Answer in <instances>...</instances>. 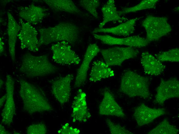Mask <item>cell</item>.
Returning a JSON list of instances; mask_svg holds the SVG:
<instances>
[{
  "instance_id": "277c9868",
  "label": "cell",
  "mask_w": 179,
  "mask_h": 134,
  "mask_svg": "<svg viewBox=\"0 0 179 134\" xmlns=\"http://www.w3.org/2000/svg\"><path fill=\"white\" fill-rule=\"evenodd\" d=\"M19 70L26 77L34 78L53 74L57 69L47 55L35 56L26 53L22 57Z\"/></svg>"
},
{
  "instance_id": "d6986e66",
  "label": "cell",
  "mask_w": 179,
  "mask_h": 134,
  "mask_svg": "<svg viewBox=\"0 0 179 134\" xmlns=\"http://www.w3.org/2000/svg\"><path fill=\"white\" fill-rule=\"evenodd\" d=\"M138 18L128 20L116 26L107 28H97L93 31V34L98 32L110 33L123 36H128L132 34L135 30V27Z\"/></svg>"
},
{
  "instance_id": "44dd1931",
  "label": "cell",
  "mask_w": 179,
  "mask_h": 134,
  "mask_svg": "<svg viewBox=\"0 0 179 134\" xmlns=\"http://www.w3.org/2000/svg\"><path fill=\"white\" fill-rule=\"evenodd\" d=\"M7 15L9 52L12 60L14 61L15 60V46L17 39L21 27L10 12H7Z\"/></svg>"
},
{
  "instance_id": "ffe728a7",
  "label": "cell",
  "mask_w": 179,
  "mask_h": 134,
  "mask_svg": "<svg viewBox=\"0 0 179 134\" xmlns=\"http://www.w3.org/2000/svg\"><path fill=\"white\" fill-rule=\"evenodd\" d=\"M114 71L104 61L98 60L93 63L89 75L91 82H96L113 77Z\"/></svg>"
},
{
  "instance_id": "2e32d148",
  "label": "cell",
  "mask_w": 179,
  "mask_h": 134,
  "mask_svg": "<svg viewBox=\"0 0 179 134\" xmlns=\"http://www.w3.org/2000/svg\"><path fill=\"white\" fill-rule=\"evenodd\" d=\"M71 117L73 122H85L91 116L88 108L86 95L81 89L78 91L71 105Z\"/></svg>"
},
{
  "instance_id": "ac0fdd59",
  "label": "cell",
  "mask_w": 179,
  "mask_h": 134,
  "mask_svg": "<svg viewBox=\"0 0 179 134\" xmlns=\"http://www.w3.org/2000/svg\"><path fill=\"white\" fill-rule=\"evenodd\" d=\"M140 63L145 73L151 76H158L164 71L165 66L149 52H142L140 56Z\"/></svg>"
},
{
  "instance_id": "7402d4cb",
  "label": "cell",
  "mask_w": 179,
  "mask_h": 134,
  "mask_svg": "<svg viewBox=\"0 0 179 134\" xmlns=\"http://www.w3.org/2000/svg\"><path fill=\"white\" fill-rule=\"evenodd\" d=\"M45 3L53 11L79 14L81 11L70 0H44Z\"/></svg>"
},
{
  "instance_id": "9a60e30c",
  "label": "cell",
  "mask_w": 179,
  "mask_h": 134,
  "mask_svg": "<svg viewBox=\"0 0 179 134\" xmlns=\"http://www.w3.org/2000/svg\"><path fill=\"white\" fill-rule=\"evenodd\" d=\"M99 113L101 115L112 116L124 118L125 114L122 107L108 89H105L103 99L99 107Z\"/></svg>"
},
{
  "instance_id": "9c48e42d",
  "label": "cell",
  "mask_w": 179,
  "mask_h": 134,
  "mask_svg": "<svg viewBox=\"0 0 179 134\" xmlns=\"http://www.w3.org/2000/svg\"><path fill=\"white\" fill-rule=\"evenodd\" d=\"M93 35L96 39L99 40L104 44L109 45H124L136 48L146 47L149 43L146 38L138 36L119 38L108 35L94 34Z\"/></svg>"
},
{
  "instance_id": "1f68e13d",
  "label": "cell",
  "mask_w": 179,
  "mask_h": 134,
  "mask_svg": "<svg viewBox=\"0 0 179 134\" xmlns=\"http://www.w3.org/2000/svg\"><path fill=\"white\" fill-rule=\"evenodd\" d=\"M7 98L6 94L2 97L0 99V107H1L5 102L6 101Z\"/></svg>"
},
{
  "instance_id": "3957f363",
  "label": "cell",
  "mask_w": 179,
  "mask_h": 134,
  "mask_svg": "<svg viewBox=\"0 0 179 134\" xmlns=\"http://www.w3.org/2000/svg\"><path fill=\"white\" fill-rule=\"evenodd\" d=\"M119 90L130 97L145 99L150 96L149 79L131 70H127L123 73Z\"/></svg>"
},
{
  "instance_id": "5bb4252c",
  "label": "cell",
  "mask_w": 179,
  "mask_h": 134,
  "mask_svg": "<svg viewBox=\"0 0 179 134\" xmlns=\"http://www.w3.org/2000/svg\"><path fill=\"white\" fill-rule=\"evenodd\" d=\"M165 113L164 108H151L142 103L135 108L133 116L138 125L141 127L151 123Z\"/></svg>"
},
{
  "instance_id": "d6a6232c",
  "label": "cell",
  "mask_w": 179,
  "mask_h": 134,
  "mask_svg": "<svg viewBox=\"0 0 179 134\" xmlns=\"http://www.w3.org/2000/svg\"><path fill=\"white\" fill-rule=\"evenodd\" d=\"M3 43L1 38H0V53L3 51L4 49Z\"/></svg>"
},
{
  "instance_id": "836d02e7",
  "label": "cell",
  "mask_w": 179,
  "mask_h": 134,
  "mask_svg": "<svg viewBox=\"0 0 179 134\" xmlns=\"http://www.w3.org/2000/svg\"><path fill=\"white\" fill-rule=\"evenodd\" d=\"M3 82L2 79H0V87H1L3 85Z\"/></svg>"
},
{
  "instance_id": "d4e9b609",
  "label": "cell",
  "mask_w": 179,
  "mask_h": 134,
  "mask_svg": "<svg viewBox=\"0 0 179 134\" xmlns=\"http://www.w3.org/2000/svg\"><path fill=\"white\" fill-rule=\"evenodd\" d=\"M158 0H144L133 6L125 8L118 11L119 15L135 12L142 10L154 8L158 1Z\"/></svg>"
},
{
  "instance_id": "7a4b0ae2",
  "label": "cell",
  "mask_w": 179,
  "mask_h": 134,
  "mask_svg": "<svg viewBox=\"0 0 179 134\" xmlns=\"http://www.w3.org/2000/svg\"><path fill=\"white\" fill-rule=\"evenodd\" d=\"M40 36L38 47L53 42L65 41L70 45L77 42L79 33L78 28L71 23L61 22L55 26L38 30Z\"/></svg>"
},
{
  "instance_id": "484cf974",
  "label": "cell",
  "mask_w": 179,
  "mask_h": 134,
  "mask_svg": "<svg viewBox=\"0 0 179 134\" xmlns=\"http://www.w3.org/2000/svg\"><path fill=\"white\" fill-rule=\"evenodd\" d=\"M156 57L161 62H178L179 61V49L174 48L159 53L155 55Z\"/></svg>"
},
{
  "instance_id": "603a6c76",
  "label": "cell",
  "mask_w": 179,
  "mask_h": 134,
  "mask_svg": "<svg viewBox=\"0 0 179 134\" xmlns=\"http://www.w3.org/2000/svg\"><path fill=\"white\" fill-rule=\"evenodd\" d=\"M103 20L99 25L102 28L107 23L111 21H121L126 19L119 15L115 6V1L109 0L103 6L101 9Z\"/></svg>"
},
{
  "instance_id": "4fadbf2b",
  "label": "cell",
  "mask_w": 179,
  "mask_h": 134,
  "mask_svg": "<svg viewBox=\"0 0 179 134\" xmlns=\"http://www.w3.org/2000/svg\"><path fill=\"white\" fill-rule=\"evenodd\" d=\"M100 51L99 48L95 44H90L88 46L82 63L77 71L74 83L75 87H80L84 84L90 64Z\"/></svg>"
},
{
  "instance_id": "ba28073f",
  "label": "cell",
  "mask_w": 179,
  "mask_h": 134,
  "mask_svg": "<svg viewBox=\"0 0 179 134\" xmlns=\"http://www.w3.org/2000/svg\"><path fill=\"white\" fill-rule=\"evenodd\" d=\"M179 81L175 77L167 80L161 79L159 84L156 88V94L154 103L163 105L166 101L169 99L178 98Z\"/></svg>"
},
{
  "instance_id": "cb8c5ba5",
  "label": "cell",
  "mask_w": 179,
  "mask_h": 134,
  "mask_svg": "<svg viewBox=\"0 0 179 134\" xmlns=\"http://www.w3.org/2000/svg\"><path fill=\"white\" fill-rule=\"evenodd\" d=\"M179 130L176 127L171 124L168 119H164L155 127L148 133V134H177Z\"/></svg>"
},
{
  "instance_id": "4dcf8cb0",
  "label": "cell",
  "mask_w": 179,
  "mask_h": 134,
  "mask_svg": "<svg viewBox=\"0 0 179 134\" xmlns=\"http://www.w3.org/2000/svg\"><path fill=\"white\" fill-rule=\"evenodd\" d=\"M0 133L1 134H10L11 133L7 131L6 130L2 124H1L0 125Z\"/></svg>"
},
{
  "instance_id": "8992f818",
  "label": "cell",
  "mask_w": 179,
  "mask_h": 134,
  "mask_svg": "<svg viewBox=\"0 0 179 134\" xmlns=\"http://www.w3.org/2000/svg\"><path fill=\"white\" fill-rule=\"evenodd\" d=\"M104 61L108 66H120L125 61L137 57L139 54L136 48L115 47L100 51Z\"/></svg>"
},
{
  "instance_id": "5b68a950",
  "label": "cell",
  "mask_w": 179,
  "mask_h": 134,
  "mask_svg": "<svg viewBox=\"0 0 179 134\" xmlns=\"http://www.w3.org/2000/svg\"><path fill=\"white\" fill-rule=\"evenodd\" d=\"M142 24L146 30V38L149 43L158 40L172 30L168 18L165 16L149 15L142 21Z\"/></svg>"
},
{
  "instance_id": "52a82bcc",
  "label": "cell",
  "mask_w": 179,
  "mask_h": 134,
  "mask_svg": "<svg viewBox=\"0 0 179 134\" xmlns=\"http://www.w3.org/2000/svg\"><path fill=\"white\" fill-rule=\"evenodd\" d=\"M52 59L56 63L63 65H77L80 60L67 42L62 41L52 45Z\"/></svg>"
},
{
  "instance_id": "8fae6325",
  "label": "cell",
  "mask_w": 179,
  "mask_h": 134,
  "mask_svg": "<svg viewBox=\"0 0 179 134\" xmlns=\"http://www.w3.org/2000/svg\"><path fill=\"white\" fill-rule=\"evenodd\" d=\"M5 84L7 98L1 114L2 123L10 126L13 122L15 107L14 98V81L9 74L6 76Z\"/></svg>"
},
{
  "instance_id": "f546056e",
  "label": "cell",
  "mask_w": 179,
  "mask_h": 134,
  "mask_svg": "<svg viewBox=\"0 0 179 134\" xmlns=\"http://www.w3.org/2000/svg\"><path fill=\"white\" fill-rule=\"evenodd\" d=\"M79 130L77 129L69 126L67 123L64 124L58 131V133L60 134H78Z\"/></svg>"
},
{
  "instance_id": "4316f807",
  "label": "cell",
  "mask_w": 179,
  "mask_h": 134,
  "mask_svg": "<svg viewBox=\"0 0 179 134\" xmlns=\"http://www.w3.org/2000/svg\"><path fill=\"white\" fill-rule=\"evenodd\" d=\"M80 5L96 18L98 17L97 9L100 4L97 0H82L79 1Z\"/></svg>"
},
{
  "instance_id": "7c38bea8",
  "label": "cell",
  "mask_w": 179,
  "mask_h": 134,
  "mask_svg": "<svg viewBox=\"0 0 179 134\" xmlns=\"http://www.w3.org/2000/svg\"><path fill=\"white\" fill-rule=\"evenodd\" d=\"M73 77L72 74H68L59 77L52 82V93L61 105L65 104L70 99L71 83Z\"/></svg>"
},
{
  "instance_id": "f1b7e54d",
  "label": "cell",
  "mask_w": 179,
  "mask_h": 134,
  "mask_svg": "<svg viewBox=\"0 0 179 134\" xmlns=\"http://www.w3.org/2000/svg\"><path fill=\"white\" fill-rule=\"evenodd\" d=\"M47 131L46 125L43 123H39L30 125L26 129V133L28 134H45Z\"/></svg>"
},
{
  "instance_id": "83f0119b",
  "label": "cell",
  "mask_w": 179,
  "mask_h": 134,
  "mask_svg": "<svg viewBox=\"0 0 179 134\" xmlns=\"http://www.w3.org/2000/svg\"><path fill=\"white\" fill-rule=\"evenodd\" d=\"M105 121L110 132L112 134H132V132L120 124L115 123L108 118Z\"/></svg>"
},
{
  "instance_id": "30bf717a",
  "label": "cell",
  "mask_w": 179,
  "mask_h": 134,
  "mask_svg": "<svg viewBox=\"0 0 179 134\" xmlns=\"http://www.w3.org/2000/svg\"><path fill=\"white\" fill-rule=\"evenodd\" d=\"M21 29L18 35L22 49H27L33 52L39 51L38 32L32 25L19 19Z\"/></svg>"
},
{
  "instance_id": "e0dca14e",
  "label": "cell",
  "mask_w": 179,
  "mask_h": 134,
  "mask_svg": "<svg viewBox=\"0 0 179 134\" xmlns=\"http://www.w3.org/2000/svg\"><path fill=\"white\" fill-rule=\"evenodd\" d=\"M47 9L31 4L18 9V14L21 19L31 25L41 22L48 15Z\"/></svg>"
},
{
  "instance_id": "6da1fadb",
  "label": "cell",
  "mask_w": 179,
  "mask_h": 134,
  "mask_svg": "<svg viewBox=\"0 0 179 134\" xmlns=\"http://www.w3.org/2000/svg\"><path fill=\"white\" fill-rule=\"evenodd\" d=\"M19 95L23 102V110L30 115L49 112L53 108L43 91L25 80L19 79Z\"/></svg>"
}]
</instances>
